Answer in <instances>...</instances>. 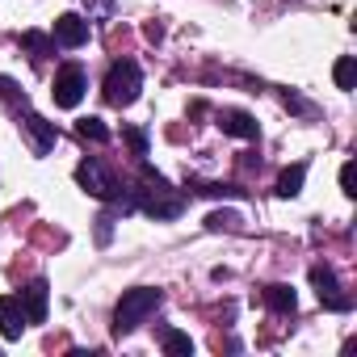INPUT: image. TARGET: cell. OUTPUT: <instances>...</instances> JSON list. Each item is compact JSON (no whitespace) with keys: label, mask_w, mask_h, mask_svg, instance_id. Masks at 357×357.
<instances>
[{"label":"cell","mask_w":357,"mask_h":357,"mask_svg":"<svg viewBox=\"0 0 357 357\" xmlns=\"http://www.w3.org/2000/svg\"><path fill=\"white\" fill-rule=\"evenodd\" d=\"M130 194H135V206L143 215H151V219H176V215L185 211V198L176 194L151 164L139 168V185H130Z\"/></svg>","instance_id":"1"},{"label":"cell","mask_w":357,"mask_h":357,"mask_svg":"<svg viewBox=\"0 0 357 357\" xmlns=\"http://www.w3.org/2000/svg\"><path fill=\"white\" fill-rule=\"evenodd\" d=\"M160 303H164V290H155V286H135V290H126V294L118 298V307H114V336L135 332L147 315L160 311Z\"/></svg>","instance_id":"2"},{"label":"cell","mask_w":357,"mask_h":357,"mask_svg":"<svg viewBox=\"0 0 357 357\" xmlns=\"http://www.w3.org/2000/svg\"><path fill=\"white\" fill-rule=\"evenodd\" d=\"M139 89H143V68H139L135 59H118V63L105 72V101H109L114 109L135 105Z\"/></svg>","instance_id":"3"},{"label":"cell","mask_w":357,"mask_h":357,"mask_svg":"<svg viewBox=\"0 0 357 357\" xmlns=\"http://www.w3.org/2000/svg\"><path fill=\"white\" fill-rule=\"evenodd\" d=\"M76 181H80L84 194H93V198H101V202H114V198L122 194V181H118V176H114L97 155H89V160L76 164Z\"/></svg>","instance_id":"4"},{"label":"cell","mask_w":357,"mask_h":357,"mask_svg":"<svg viewBox=\"0 0 357 357\" xmlns=\"http://www.w3.org/2000/svg\"><path fill=\"white\" fill-rule=\"evenodd\" d=\"M84 93H89V72H84L80 63H63V68L55 72V84H51L55 105H59V109H76V105L84 101Z\"/></svg>","instance_id":"5"},{"label":"cell","mask_w":357,"mask_h":357,"mask_svg":"<svg viewBox=\"0 0 357 357\" xmlns=\"http://www.w3.org/2000/svg\"><path fill=\"white\" fill-rule=\"evenodd\" d=\"M311 286H315V294L328 311H349L353 307V298L340 294V278H336L332 265H311Z\"/></svg>","instance_id":"6"},{"label":"cell","mask_w":357,"mask_h":357,"mask_svg":"<svg viewBox=\"0 0 357 357\" xmlns=\"http://www.w3.org/2000/svg\"><path fill=\"white\" fill-rule=\"evenodd\" d=\"M89 17H80V13H63V17H55V30H51V38H55V47H63V51H76V47H84L89 43Z\"/></svg>","instance_id":"7"},{"label":"cell","mask_w":357,"mask_h":357,"mask_svg":"<svg viewBox=\"0 0 357 357\" xmlns=\"http://www.w3.org/2000/svg\"><path fill=\"white\" fill-rule=\"evenodd\" d=\"M17 118H22V130L30 135V147H34V155H47V151L55 147V139H59L55 122H47V118H43V114H34V109H22Z\"/></svg>","instance_id":"8"},{"label":"cell","mask_w":357,"mask_h":357,"mask_svg":"<svg viewBox=\"0 0 357 357\" xmlns=\"http://www.w3.org/2000/svg\"><path fill=\"white\" fill-rule=\"evenodd\" d=\"M26 307H22V298L17 294H5L0 298V336L5 340H22V332H26Z\"/></svg>","instance_id":"9"},{"label":"cell","mask_w":357,"mask_h":357,"mask_svg":"<svg viewBox=\"0 0 357 357\" xmlns=\"http://www.w3.org/2000/svg\"><path fill=\"white\" fill-rule=\"evenodd\" d=\"M17 298H22V307H26V319H30V324H43V319H47V298H51V286H47L43 278H34V282H30Z\"/></svg>","instance_id":"10"},{"label":"cell","mask_w":357,"mask_h":357,"mask_svg":"<svg viewBox=\"0 0 357 357\" xmlns=\"http://www.w3.org/2000/svg\"><path fill=\"white\" fill-rule=\"evenodd\" d=\"M219 126H223V135H231V139H257V118L244 114V109H223V114H219Z\"/></svg>","instance_id":"11"},{"label":"cell","mask_w":357,"mask_h":357,"mask_svg":"<svg viewBox=\"0 0 357 357\" xmlns=\"http://www.w3.org/2000/svg\"><path fill=\"white\" fill-rule=\"evenodd\" d=\"M265 307L269 311H278V315H294V307H298V294L286 286V282H273V286H265Z\"/></svg>","instance_id":"12"},{"label":"cell","mask_w":357,"mask_h":357,"mask_svg":"<svg viewBox=\"0 0 357 357\" xmlns=\"http://www.w3.org/2000/svg\"><path fill=\"white\" fill-rule=\"evenodd\" d=\"M303 181H307V164H294L278 176V198H298L303 194Z\"/></svg>","instance_id":"13"},{"label":"cell","mask_w":357,"mask_h":357,"mask_svg":"<svg viewBox=\"0 0 357 357\" xmlns=\"http://www.w3.org/2000/svg\"><path fill=\"white\" fill-rule=\"evenodd\" d=\"M185 190L198 194V198H244L240 185H219V181H190Z\"/></svg>","instance_id":"14"},{"label":"cell","mask_w":357,"mask_h":357,"mask_svg":"<svg viewBox=\"0 0 357 357\" xmlns=\"http://www.w3.org/2000/svg\"><path fill=\"white\" fill-rule=\"evenodd\" d=\"M17 43L30 51V59H47V55L55 51V38H51V34H38V30H26Z\"/></svg>","instance_id":"15"},{"label":"cell","mask_w":357,"mask_h":357,"mask_svg":"<svg viewBox=\"0 0 357 357\" xmlns=\"http://www.w3.org/2000/svg\"><path fill=\"white\" fill-rule=\"evenodd\" d=\"M160 344H164V353H176V357H190L194 353V340L185 332H176V328H164L160 332Z\"/></svg>","instance_id":"16"},{"label":"cell","mask_w":357,"mask_h":357,"mask_svg":"<svg viewBox=\"0 0 357 357\" xmlns=\"http://www.w3.org/2000/svg\"><path fill=\"white\" fill-rule=\"evenodd\" d=\"M76 135L89 139V143H109V126H105L101 118H80V122H76Z\"/></svg>","instance_id":"17"},{"label":"cell","mask_w":357,"mask_h":357,"mask_svg":"<svg viewBox=\"0 0 357 357\" xmlns=\"http://www.w3.org/2000/svg\"><path fill=\"white\" fill-rule=\"evenodd\" d=\"M0 101H5V105H13L17 114L22 109H30V97L17 89V80H9V76H0Z\"/></svg>","instance_id":"18"},{"label":"cell","mask_w":357,"mask_h":357,"mask_svg":"<svg viewBox=\"0 0 357 357\" xmlns=\"http://www.w3.org/2000/svg\"><path fill=\"white\" fill-rule=\"evenodd\" d=\"M332 80H336V89H353V80H357V63H353V55H340V59H336Z\"/></svg>","instance_id":"19"},{"label":"cell","mask_w":357,"mask_h":357,"mask_svg":"<svg viewBox=\"0 0 357 357\" xmlns=\"http://www.w3.org/2000/svg\"><path fill=\"white\" fill-rule=\"evenodd\" d=\"M122 139L130 143V151H135V155H147V130H139V126H126V130H122Z\"/></svg>","instance_id":"20"},{"label":"cell","mask_w":357,"mask_h":357,"mask_svg":"<svg viewBox=\"0 0 357 357\" xmlns=\"http://www.w3.org/2000/svg\"><path fill=\"white\" fill-rule=\"evenodd\" d=\"M206 227H211V231H223V227H227V231H236V227H240V219H236L231 211H215V215L206 219Z\"/></svg>","instance_id":"21"},{"label":"cell","mask_w":357,"mask_h":357,"mask_svg":"<svg viewBox=\"0 0 357 357\" xmlns=\"http://www.w3.org/2000/svg\"><path fill=\"white\" fill-rule=\"evenodd\" d=\"M114 240V211H105V215H97V244L105 248Z\"/></svg>","instance_id":"22"},{"label":"cell","mask_w":357,"mask_h":357,"mask_svg":"<svg viewBox=\"0 0 357 357\" xmlns=\"http://www.w3.org/2000/svg\"><path fill=\"white\" fill-rule=\"evenodd\" d=\"M282 101H286V109H294V114H311V105H307V101H303L298 93H290V89L282 93Z\"/></svg>","instance_id":"23"},{"label":"cell","mask_w":357,"mask_h":357,"mask_svg":"<svg viewBox=\"0 0 357 357\" xmlns=\"http://www.w3.org/2000/svg\"><path fill=\"white\" fill-rule=\"evenodd\" d=\"M84 5H89V22H93V17H109V13H114L109 0H84Z\"/></svg>","instance_id":"24"},{"label":"cell","mask_w":357,"mask_h":357,"mask_svg":"<svg viewBox=\"0 0 357 357\" xmlns=\"http://www.w3.org/2000/svg\"><path fill=\"white\" fill-rule=\"evenodd\" d=\"M340 190H344L349 198L357 194V190H353V160H344V168H340Z\"/></svg>","instance_id":"25"}]
</instances>
